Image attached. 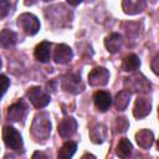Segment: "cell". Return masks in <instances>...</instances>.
<instances>
[{
	"mask_svg": "<svg viewBox=\"0 0 159 159\" xmlns=\"http://www.w3.org/2000/svg\"><path fill=\"white\" fill-rule=\"evenodd\" d=\"M32 135L37 139H46L51 133V122L46 113H40L35 117L32 127Z\"/></svg>",
	"mask_w": 159,
	"mask_h": 159,
	"instance_id": "obj_1",
	"label": "cell"
},
{
	"mask_svg": "<svg viewBox=\"0 0 159 159\" xmlns=\"http://www.w3.org/2000/svg\"><path fill=\"white\" fill-rule=\"evenodd\" d=\"M17 25L25 31L26 35H35L40 30V21L39 19L30 12H24L17 17Z\"/></svg>",
	"mask_w": 159,
	"mask_h": 159,
	"instance_id": "obj_2",
	"label": "cell"
},
{
	"mask_svg": "<svg viewBox=\"0 0 159 159\" xmlns=\"http://www.w3.org/2000/svg\"><path fill=\"white\" fill-rule=\"evenodd\" d=\"M2 139L6 147L14 149V150H21L22 149V138L20 133L10 125H6L2 130Z\"/></svg>",
	"mask_w": 159,
	"mask_h": 159,
	"instance_id": "obj_3",
	"label": "cell"
},
{
	"mask_svg": "<svg viewBox=\"0 0 159 159\" xmlns=\"http://www.w3.org/2000/svg\"><path fill=\"white\" fill-rule=\"evenodd\" d=\"M27 97L30 102L36 108H43L50 103V94L46 93L41 87H31L27 91Z\"/></svg>",
	"mask_w": 159,
	"mask_h": 159,
	"instance_id": "obj_4",
	"label": "cell"
},
{
	"mask_svg": "<svg viewBox=\"0 0 159 159\" xmlns=\"http://www.w3.org/2000/svg\"><path fill=\"white\" fill-rule=\"evenodd\" d=\"M109 71L104 67H96L88 73V83L91 86H104L108 83Z\"/></svg>",
	"mask_w": 159,
	"mask_h": 159,
	"instance_id": "obj_5",
	"label": "cell"
},
{
	"mask_svg": "<svg viewBox=\"0 0 159 159\" xmlns=\"http://www.w3.org/2000/svg\"><path fill=\"white\" fill-rule=\"evenodd\" d=\"M62 88L71 93H80L83 89V86L81 82V76L75 75V73L65 76L62 80Z\"/></svg>",
	"mask_w": 159,
	"mask_h": 159,
	"instance_id": "obj_6",
	"label": "cell"
},
{
	"mask_svg": "<svg viewBox=\"0 0 159 159\" xmlns=\"http://www.w3.org/2000/svg\"><path fill=\"white\" fill-rule=\"evenodd\" d=\"M72 56H73V53H72L71 47H68L65 43L57 45L55 48V52H53V60L56 63H60V65L68 63L72 60Z\"/></svg>",
	"mask_w": 159,
	"mask_h": 159,
	"instance_id": "obj_7",
	"label": "cell"
},
{
	"mask_svg": "<svg viewBox=\"0 0 159 159\" xmlns=\"http://www.w3.org/2000/svg\"><path fill=\"white\" fill-rule=\"evenodd\" d=\"M57 129H58V134L62 138H70L71 135L75 134L77 129V122L72 117H66L60 122Z\"/></svg>",
	"mask_w": 159,
	"mask_h": 159,
	"instance_id": "obj_8",
	"label": "cell"
},
{
	"mask_svg": "<svg viewBox=\"0 0 159 159\" xmlns=\"http://www.w3.org/2000/svg\"><path fill=\"white\" fill-rule=\"evenodd\" d=\"M152 111V103L148 98L144 97H138L134 104V109H133V114L135 118H144L147 117Z\"/></svg>",
	"mask_w": 159,
	"mask_h": 159,
	"instance_id": "obj_9",
	"label": "cell"
},
{
	"mask_svg": "<svg viewBox=\"0 0 159 159\" xmlns=\"http://www.w3.org/2000/svg\"><path fill=\"white\" fill-rule=\"evenodd\" d=\"M93 101H94V104H96L97 109L101 111V112H106L112 104L111 94L108 92H104V91L96 92L94 96H93Z\"/></svg>",
	"mask_w": 159,
	"mask_h": 159,
	"instance_id": "obj_10",
	"label": "cell"
},
{
	"mask_svg": "<svg viewBox=\"0 0 159 159\" xmlns=\"http://www.w3.org/2000/svg\"><path fill=\"white\" fill-rule=\"evenodd\" d=\"M35 57L40 62H48L51 58V43L47 41H42L35 48Z\"/></svg>",
	"mask_w": 159,
	"mask_h": 159,
	"instance_id": "obj_11",
	"label": "cell"
},
{
	"mask_svg": "<svg viewBox=\"0 0 159 159\" xmlns=\"http://www.w3.org/2000/svg\"><path fill=\"white\" fill-rule=\"evenodd\" d=\"M135 139H137V143L140 148L148 149L152 147V144L154 142V134L149 129H142L135 134Z\"/></svg>",
	"mask_w": 159,
	"mask_h": 159,
	"instance_id": "obj_12",
	"label": "cell"
},
{
	"mask_svg": "<svg viewBox=\"0 0 159 159\" xmlns=\"http://www.w3.org/2000/svg\"><path fill=\"white\" fill-rule=\"evenodd\" d=\"M17 42V35L9 30V29H4L2 31H0V46L4 48H9L12 47L15 43Z\"/></svg>",
	"mask_w": 159,
	"mask_h": 159,
	"instance_id": "obj_13",
	"label": "cell"
},
{
	"mask_svg": "<svg viewBox=\"0 0 159 159\" xmlns=\"http://www.w3.org/2000/svg\"><path fill=\"white\" fill-rule=\"evenodd\" d=\"M104 46L111 53H116L122 47V37L119 34H112L104 40Z\"/></svg>",
	"mask_w": 159,
	"mask_h": 159,
	"instance_id": "obj_14",
	"label": "cell"
},
{
	"mask_svg": "<svg viewBox=\"0 0 159 159\" xmlns=\"http://www.w3.org/2000/svg\"><path fill=\"white\" fill-rule=\"evenodd\" d=\"M25 106L22 102H17V103H14L12 106L9 107V111H7V117L9 119H11L12 122H17L20 119L24 118V114H25Z\"/></svg>",
	"mask_w": 159,
	"mask_h": 159,
	"instance_id": "obj_15",
	"label": "cell"
},
{
	"mask_svg": "<svg viewBox=\"0 0 159 159\" xmlns=\"http://www.w3.org/2000/svg\"><path fill=\"white\" fill-rule=\"evenodd\" d=\"M122 6H123V10H124L125 14L134 15V14L140 12L144 9L145 2L144 1H133V0H129V1H123L122 2Z\"/></svg>",
	"mask_w": 159,
	"mask_h": 159,
	"instance_id": "obj_16",
	"label": "cell"
},
{
	"mask_svg": "<svg viewBox=\"0 0 159 159\" xmlns=\"http://www.w3.org/2000/svg\"><path fill=\"white\" fill-rule=\"evenodd\" d=\"M77 144L75 142H66L60 149H58V159H71L72 155L76 153Z\"/></svg>",
	"mask_w": 159,
	"mask_h": 159,
	"instance_id": "obj_17",
	"label": "cell"
},
{
	"mask_svg": "<svg viewBox=\"0 0 159 159\" xmlns=\"http://www.w3.org/2000/svg\"><path fill=\"white\" fill-rule=\"evenodd\" d=\"M129 99H130V92L129 91H120L114 99V106L118 111H124L128 104H129Z\"/></svg>",
	"mask_w": 159,
	"mask_h": 159,
	"instance_id": "obj_18",
	"label": "cell"
},
{
	"mask_svg": "<svg viewBox=\"0 0 159 159\" xmlns=\"http://www.w3.org/2000/svg\"><path fill=\"white\" fill-rule=\"evenodd\" d=\"M139 65H140V61H139L138 56L137 55H129L123 60L122 68L127 72H132V71H135L139 67Z\"/></svg>",
	"mask_w": 159,
	"mask_h": 159,
	"instance_id": "obj_19",
	"label": "cell"
},
{
	"mask_svg": "<svg viewBox=\"0 0 159 159\" xmlns=\"http://www.w3.org/2000/svg\"><path fill=\"white\" fill-rule=\"evenodd\" d=\"M132 152V143L127 138H122L117 144V155L119 158H127Z\"/></svg>",
	"mask_w": 159,
	"mask_h": 159,
	"instance_id": "obj_20",
	"label": "cell"
},
{
	"mask_svg": "<svg viewBox=\"0 0 159 159\" xmlns=\"http://www.w3.org/2000/svg\"><path fill=\"white\" fill-rule=\"evenodd\" d=\"M106 133H107L106 127L102 125V124H97L94 128L91 129L89 135H91V139H92L93 143H102L103 139L106 138Z\"/></svg>",
	"mask_w": 159,
	"mask_h": 159,
	"instance_id": "obj_21",
	"label": "cell"
},
{
	"mask_svg": "<svg viewBox=\"0 0 159 159\" xmlns=\"http://www.w3.org/2000/svg\"><path fill=\"white\" fill-rule=\"evenodd\" d=\"M9 86H10V80L5 75H0V99L7 91Z\"/></svg>",
	"mask_w": 159,
	"mask_h": 159,
	"instance_id": "obj_22",
	"label": "cell"
},
{
	"mask_svg": "<svg viewBox=\"0 0 159 159\" xmlns=\"http://www.w3.org/2000/svg\"><path fill=\"white\" fill-rule=\"evenodd\" d=\"M116 128H117V130H119V132H125L127 128H128V122H127V119H125L124 117L117 118V120H116Z\"/></svg>",
	"mask_w": 159,
	"mask_h": 159,
	"instance_id": "obj_23",
	"label": "cell"
},
{
	"mask_svg": "<svg viewBox=\"0 0 159 159\" xmlns=\"http://www.w3.org/2000/svg\"><path fill=\"white\" fill-rule=\"evenodd\" d=\"M10 6H11V4L9 1H0V16L1 17L5 16L9 12Z\"/></svg>",
	"mask_w": 159,
	"mask_h": 159,
	"instance_id": "obj_24",
	"label": "cell"
},
{
	"mask_svg": "<svg viewBox=\"0 0 159 159\" xmlns=\"http://www.w3.org/2000/svg\"><path fill=\"white\" fill-rule=\"evenodd\" d=\"M32 159H48L43 152H35L32 154Z\"/></svg>",
	"mask_w": 159,
	"mask_h": 159,
	"instance_id": "obj_25",
	"label": "cell"
},
{
	"mask_svg": "<svg viewBox=\"0 0 159 159\" xmlns=\"http://www.w3.org/2000/svg\"><path fill=\"white\" fill-rule=\"evenodd\" d=\"M157 63H158V56H155L154 60H153V62H152V68H153L154 73H158V66H157Z\"/></svg>",
	"mask_w": 159,
	"mask_h": 159,
	"instance_id": "obj_26",
	"label": "cell"
},
{
	"mask_svg": "<svg viewBox=\"0 0 159 159\" xmlns=\"http://www.w3.org/2000/svg\"><path fill=\"white\" fill-rule=\"evenodd\" d=\"M81 159H96V157L94 155H92V154H89V153H86V154H83L82 155V158Z\"/></svg>",
	"mask_w": 159,
	"mask_h": 159,
	"instance_id": "obj_27",
	"label": "cell"
},
{
	"mask_svg": "<svg viewBox=\"0 0 159 159\" xmlns=\"http://www.w3.org/2000/svg\"><path fill=\"white\" fill-rule=\"evenodd\" d=\"M0 68H1V58H0Z\"/></svg>",
	"mask_w": 159,
	"mask_h": 159,
	"instance_id": "obj_28",
	"label": "cell"
}]
</instances>
